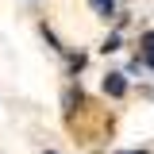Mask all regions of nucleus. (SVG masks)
Wrapping results in <instances>:
<instances>
[{
    "label": "nucleus",
    "mask_w": 154,
    "mask_h": 154,
    "mask_svg": "<svg viewBox=\"0 0 154 154\" xmlns=\"http://www.w3.org/2000/svg\"><path fill=\"white\" fill-rule=\"evenodd\" d=\"M123 154H146V150H123Z\"/></svg>",
    "instance_id": "20e7f679"
},
{
    "label": "nucleus",
    "mask_w": 154,
    "mask_h": 154,
    "mask_svg": "<svg viewBox=\"0 0 154 154\" xmlns=\"http://www.w3.org/2000/svg\"><path fill=\"white\" fill-rule=\"evenodd\" d=\"M146 66H150V69H154V50H150V54H146Z\"/></svg>",
    "instance_id": "7ed1b4c3"
},
{
    "label": "nucleus",
    "mask_w": 154,
    "mask_h": 154,
    "mask_svg": "<svg viewBox=\"0 0 154 154\" xmlns=\"http://www.w3.org/2000/svg\"><path fill=\"white\" fill-rule=\"evenodd\" d=\"M123 89H127L123 73H108V77H104V93H108V96H123Z\"/></svg>",
    "instance_id": "f257e3e1"
},
{
    "label": "nucleus",
    "mask_w": 154,
    "mask_h": 154,
    "mask_svg": "<svg viewBox=\"0 0 154 154\" xmlns=\"http://www.w3.org/2000/svg\"><path fill=\"white\" fill-rule=\"evenodd\" d=\"M46 154H54V150H46Z\"/></svg>",
    "instance_id": "39448f33"
},
{
    "label": "nucleus",
    "mask_w": 154,
    "mask_h": 154,
    "mask_svg": "<svg viewBox=\"0 0 154 154\" xmlns=\"http://www.w3.org/2000/svg\"><path fill=\"white\" fill-rule=\"evenodd\" d=\"M93 8H96V12H100V16H112L116 0H93Z\"/></svg>",
    "instance_id": "f03ea898"
}]
</instances>
